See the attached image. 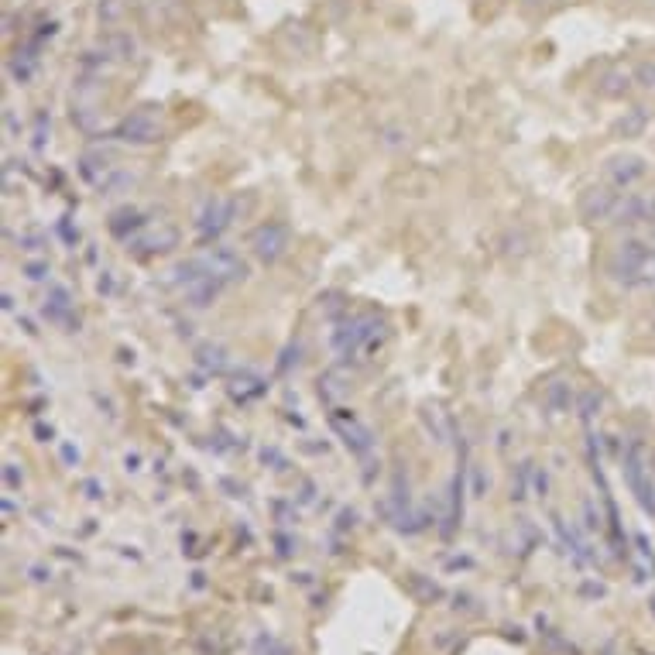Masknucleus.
I'll list each match as a JSON object with an SVG mask.
<instances>
[{"mask_svg": "<svg viewBox=\"0 0 655 655\" xmlns=\"http://www.w3.org/2000/svg\"><path fill=\"white\" fill-rule=\"evenodd\" d=\"M391 330L388 323L378 316H354V319H343L337 330L330 333V347L337 354L340 361H350L357 354H367V357H378L381 347L388 343Z\"/></svg>", "mask_w": 655, "mask_h": 655, "instance_id": "1", "label": "nucleus"}, {"mask_svg": "<svg viewBox=\"0 0 655 655\" xmlns=\"http://www.w3.org/2000/svg\"><path fill=\"white\" fill-rule=\"evenodd\" d=\"M161 134H165V127H161V117L155 113V107L134 110L113 131V137L124 141V144H155V141H161Z\"/></svg>", "mask_w": 655, "mask_h": 655, "instance_id": "2", "label": "nucleus"}, {"mask_svg": "<svg viewBox=\"0 0 655 655\" xmlns=\"http://www.w3.org/2000/svg\"><path fill=\"white\" fill-rule=\"evenodd\" d=\"M330 429L343 439V446L354 453V456H367L371 446H374V432L367 429L350 408H333L330 412Z\"/></svg>", "mask_w": 655, "mask_h": 655, "instance_id": "3", "label": "nucleus"}, {"mask_svg": "<svg viewBox=\"0 0 655 655\" xmlns=\"http://www.w3.org/2000/svg\"><path fill=\"white\" fill-rule=\"evenodd\" d=\"M289 244H292V237H289V226L285 224H274V220H268V224L254 226V233H250V250H254V257L257 261H265V265H274L285 250H289Z\"/></svg>", "mask_w": 655, "mask_h": 655, "instance_id": "4", "label": "nucleus"}, {"mask_svg": "<svg viewBox=\"0 0 655 655\" xmlns=\"http://www.w3.org/2000/svg\"><path fill=\"white\" fill-rule=\"evenodd\" d=\"M203 265H206V272L216 274L224 285H237V282H244V278H248V265L240 261V254H237L233 248H224V244H216V248H206Z\"/></svg>", "mask_w": 655, "mask_h": 655, "instance_id": "5", "label": "nucleus"}, {"mask_svg": "<svg viewBox=\"0 0 655 655\" xmlns=\"http://www.w3.org/2000/svg\"><path fill=\"white\" fill-rule=\"evenodd\" d=\"M233 213H237V203H233V199H220V196L206 199L203 209L196 213V230H199V237H203V240L220 237L226 226L233 224Z\"/></svg>", "mask_w": 655, "mask_h": 655, "instance_id": "6", "label": "nucleus"}, {"mask_svg": "<svg viewBox=\"0 0 655 655\" xmlns=\"http://www.w3.org/2000/svg\"><path fill=\"white\" fill-rule=\"evenodd\" d=\"M42 313H45L48 323L62 326L66 333H76V330H79L76 302H72V295H69L66 285H52V289H48V298H45V306H42Z\"/></svg>", "mask_w": 655, "mask_h": 655, "instance_id": "7", "label": "nucleus"}, {"mask_svg": "<svg viewBox=\"0 0 655 655\" xmlns=\"http://www.w3.org/2000/svg\"><path fill=\"white\" fill-rule=\"evenodd\" d=\"M179 244V230L175 226H158V230H137L127 240V248L134 254H165Z\"/></svg>", "mask_w": 655, "mask_h": 655, "instance_id": "8", "label": "nucleus"}, {"mask_svg": "<svg viewBox=\"0 0 655 655\" xmlns=\"http://www.w3.org/2000/svg\"><path fill=\"white\" fill-rule=\"evenodd\" d=\"M625 477H628L632 491L638 494V501H642L649 511H655V497H649V484H645V453H642L638 443L628 446V453H625Z\"/></svg>", "mask_w": 655, "mask_h": 655, "instance_id": "9", "label": "nucleus"}, {"mask_svg": "<svg viewBox=\"0 0 655 655\" xmlns=\"http://www.w3.org/2000/svg\"><path fill=\"white\" fill-rule=\"evenodd\" d=\"M614 206H618V196L610 189H587L584 199H580V213L587 220H604Z\"/></svg>", "mask_w": 655, "mask_h": 655, "instance_id": "10", "label": "nucleus"}, {"mask_svg": "<svg viewBox=\"0 0 655 655\" xmlns=\"http://www.w3.org/2000/svg\"><path fill=\"white\" fill-rule=\"evenodd\" d=\"M220 289H224V282H220L216 274H206L203 282H196V285L185 289V302H189L192 309H206V306L220 295Z\"/></svg>", "mask_w": 655, "mask_h": 655, "instance_id": "11", "label": "nucleus"}, {"mask_svg": "<svg viewBox=\"0 0 655 655\" xmlns=\"http://www.w3.org/2000/svg\"><path fill=\"white\" fill-rule=\"evenodd\" d=\"M196 364L203 367L206 374H224L226 367H230V361H226V350L220 347V343H203V347L196 350Z\"/></svg>", "mask_w": 655, "mask_h": 655, "instance_id": "12", "label": "nucleus"}, {"mask_svg": "<svg viewBox=\"0 0 655 655\" xmlns=\"http://www.w3.org/2000/svg\"><path fill=\"white\" fill-rule=\"evenodd\" d=\"M141 226H144V220H141V213L131 209V206H127V209H117L110 216V233L120 237V240H131V233L141 230Z\"/></svg>", "mask_w": 655, "mask_h": 655, "instance_id": "13", "label": "nucleus"}, {"mask_svg": "<svg viewBox=\"0 0 655 655\" xmlns=\"http://www.w3.org/2000/svg\"><path fill=\"white\" fill-rule=\"evenodd\" d=\"M642 172H645V165H642L638 158H614L608 165V175H610L614 185H632Z\"/></svg>", "mask_w": 655, "mask_h": 655, "instance_id": "14", "label": "nucleus"}, {"mask_svg": "<svg viewBox=\"0 0 655 655\" xmlns=\"http://www.w3.org/2000/svg\"><path fill=\"white\" fill-rule=\"evenodd\" d=\"M230 395H233V398H240V402L257 398V395H265V381H261V378H254V374H244V378H237V381L230 384Z\"/></svg>", "mask_w": 655, "mask_h": 655, "instance_id": "15", "label": "nucleus"}, {"mask_svg": "<svg viewBox=\"0 0 655 655\" xmlns=\"http://www.w3.org/2000/svg\"><path fill=\"white\" fill-rule=\"evenodd\" d=\"M569 402H573V391H569V384L566 381H556V384L545 388V408H552V412H566Z\"/></svg>", "mask_w": 655, "mask_h": 655, "instance_id": "16", "label": "nucleus"}, {"mask_svg": "<svg viewBox=\"0 0 655 655\" xmlns=\"http://www.w3.org/2000/svg\"><path fill=\"white\" fill-rule=\"evenodd\" d=\"M319 395H323L326 402H333L337 395H343V384H337V378L326 374V378H319Z\"/></svg>", "mask_w": 655, "mask_h": 655, "instance_id": "17", "label": "nucleus"}, {"mask_svg": "<svg viewBox=\"0 0 655 655\" xmlns=\"http://www.w3.org/2000/svg\"><path fill=\"white\" fill-rule=\"evenodd\" d=\"M597 408H601V395H597V391H587V395L580 398V415H584V419H590Z\"/></svg>", "mask_w": 655, "mask_h": 655, "instance_id": "18", "label": "nucleus"}, {"mask_svg": "<svg viewBox=\"0 0 655 655\" xmlns=\"http://www.w3.org/2000/svg\"><path fill=\"white\" fill-rule=\"evenodd\" d=\"M24 274H28L31 282H42L48 274V261H28V265H24Z\"/></svg>", "mask_w": 655, "mask_h": 655, "instance_id": "19", "label": "nucleus"}, {"mask_svg": "<svg viewBox=\"0 0 655 655\" xmlns=\"http://www.w3.org/2000/svg\"><path fill=\"white\" fill-rule=\"evenodd\" d=\"M426 426H429V432H432V439H436V443H446V429L439 426V415H436V412H426Z\"/></svg>", "mask_w": 655, "mask_h": 655, "instance_id": "20", "label": "nucleus"}, {"mask_svg": "<svg viewBox=\"0 0 655 655\" xmlns=\"http://www.w3.org/2000/svg\"><path fill=\"white\" fill-rule=\"evenodd\" d=\"M487 487H491V477L484 474L480 467H474V494L484 497V494H487Z\"/></svg>", "mask_w": 655, "mask_h": 655, "instance_id": "21", "label": "nucleus"}, {"mask_svg": "<svg viewBox=\"0 0 655 655\" xmlns=\"http://www.w3.org/2000/svg\"><path fill=\"white\" fill-rule=\"evenodd\" d=\"M4 480H7V487H21L24 474L18 470V463H7V467H4Z\"/></svg>", "mask_w": 655, "mask_h": 655, "instance_id": "22", "label": "nucleus"}, {"mask_svg": "<svg viewBox=\"0 0 655 655\" xmlns=\"http://www.w3.org/2000/svg\"><path fill=\"white\" fill-rule=\"evenodd\" d=\"M261 460H265V463H274V470H285V467H289L278 450H261Z\"/></svg>", "mask_w": 655, "mask_h": 655, "instance_id": "23", "label": "nucleus"}, {"mask_svg": "<svg viewBox=\"0 0 655 655\" xmlns=\"http://www.w3.org/2000/svg\"><path fill=\"white\" fill-rule=\"evenodd\" d=\"M21 248L24 250H42V237H31V233H24V237H21Z\"/></svg>", "mask_w": 655, "mask_h": 655, "instance_id": "24", "label": "nucleus"}, {"mask_svg": "<svg viewBox=\"0 0 655 655\" xmlns=\"http://www.w3.org/2000/svg\"><path fill=\"white\" fill-rule=\"evenodd\" d=\"M35 436H38L42 443H52V439H55V429H52V426H35Z\"/></svg>", "mask_w": 655, "mask_h": 655, "instance_id": "25", "label": "nucleus"}, {"mask_svg": "<svg viewBox=\"0 0 655 655\" xmlns=\"http://www.w3.org/2000/svg\"><path fill=\"white\" fill-rule=\"evenodd\" d=\"M62 456H66V463H79V450L76 446H62Z\"/></svg>", "mask_w": 655, "mask_h": 655, "instance_id": "26", "label": "nucleus"}, {"mask_svg": "<svg viewBox=\"0 0 655 655\" xmlns=\"http://www.w3.org/2000/svg\"><path fill=\"white\" fill-rule=\"evenodd\" d=\"M100 292H113V278H110V272H103V278H100Z\"/></svg>", "mask_w": 655, "mask_h": 655, "instance_id": "27", "label": "nucleus"}, {"mask_svg": "<svg viewBox=\"0 0 655 655\" xmlns=\"http://www.w3.org/2000/svg\"><path fill=\"white\" fill-rule=\"evenodd\" d=\"M124 463H127V470H137V463H141V456H137V453H127V460H124Z\"/></svg>", "mask_w": 655, "mask_h": 655, "instance_id": "28", "label": "nucleus"}, {"mask_svg": "<svg viewBox=\"0 0 655 655\" xmlns=\"http://www.w3.org/2000/svg\"><path fill=\"white\" fill-rule=\"evenodd\" d=\"M535 487H539V491H543V494H545V487H549V480H545V474H543V470H539V474H535Z\"/></svg>", "mask_w": 655, "mask_h": 655, "instance_id": "29", "label": "nucleus"}]
</instances>
